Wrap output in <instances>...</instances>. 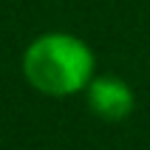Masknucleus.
<instances>
[{"instance_id": "f03ea898", "label": "nucleus", "mask_w": 150, "mask_h": 150, "mask_svg": "<svg viewBox=\"0 0 150 150\" xmlns=\"http://www.w3.org/2000/svg\"><path fill=\"white\" fill-rule=\"evenodd\" d=\"M82 96L93 116L102 122H110V125L125 122L136 110V93L130 82H125L116 74H96Z\"/></svg>"}, {"instance_id": "f257e3e1", "label": "nucleus", "mask_w": 150, "mask_h": 150, "mask_svg": "<svg viewBox=\"0 0 150 150\" xmlns=\"http://www.w3.org/2000/svg\"><path fill=\"white\" fill-rule=\"evenodd\" d=\"M20 71L31 91L48 99L85 93L96 71L91 42L71 31H42L23 48Z\"/></svg>"}]
</instances>
